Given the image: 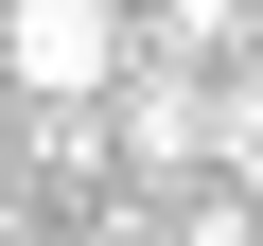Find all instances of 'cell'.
Instances as JSON below:
<instances>
[{"label": "cell", "mask_w": 263, "mask_h": 246, "mask_svg": "<svg viewBox=\"0 0 263 246\" xmlns=\"http://www.w3.org/2000/svg\"><path fill=\"white\" fill-rule=\"evenodd\" d=\"M0 88H35V106L123 88V0H18L0 18Z\"/></svg>", "instance_id": "cell-1"}, {"label": "cell", "mask_w": 263, "mask_h": 246, "mask_svg": "<svg viewBox=\"0 0 263 246\" xmlns=\"http://www.w3.org/2000/svg\"><path fill=\"white\" fill-rule=\"evenodd\" d=\"M123 159H141V176H211V88H193V53L123 71Z\"/></svg>", "instance_id": "cell-2"}, {"label": "cell", "mask_w": 263, "mask_h": 246, "mask_svg": "<svg viewBox=\"0 0 263 246\" xmlns=\"http://www.w3.org/2000/svg\"><path fill=\"white\" fill-rule=\"evenodd\" d=\"M70 246H176V229H141V211H105V229H70Z\"/></svg>", "instance_id": "cell-6"}, {"label": "cell", "mask_w": 263, "mask_h": 246, "mask_svg": "<svg viewBox=\"0 0 263 246\" xmlns=\"http://www.w3.org/2000/svg\"><path fill=\"white\" fill-rule=\"evenodd\" d=\"M211 159H228V194H263V71L211 88Z\"/></svg>", "instance_id": "cell-3"}, {"label": "cell", "mask_w": 263, "mask_h": 246, "mask_svg": "<svg viewBox=\"0 0 263 246\" xmlns=\"http://www.w3.org/2000/svg\"><path fill=\"white\" fill-rule=\"evenodd\" d=\"M0 246H18V229H0Z\"/></svg>", "instance_id": "cell-7"}, {"label": "cell", "mask_w": 263, "mask_h": 246, "mask_svg": "<svg viewBox=\"0 0 263 246\" xmlns=\"http://www.w3.org/2000/svg\"><path fill=\"white\" fill-rule=\"evenodd\" d=\"M176 246H263V194H211V211H176Z\"/></svg>", "instance_id": "cell-5"}, {"label": "cell", "mask_w": 263, "mask_h": 246, "mask_svg": "<svg viewBox=\"0 0 263 246\" xmlns=\"http://www.w3.org/2000/svg\"><path fill=\"white\" fill-rule=\"evenodd\" d=\"M211 36H246V0H158V53H211Z\"/></svg>", "instance_id": "cell-4"}]
</instances>
